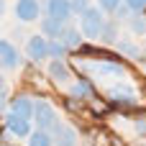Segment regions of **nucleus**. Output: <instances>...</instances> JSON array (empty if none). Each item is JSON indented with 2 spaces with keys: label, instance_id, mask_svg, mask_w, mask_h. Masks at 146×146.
<instances>
[{
  "label": "nucleus",
  "instance_id": "nucleus-1",
  "mask_svg": "<svg viewBox=\"0 0 146 146\" xmlns=\"http://www.w3.org/2000/svg\"><path fill=\"white\" fill-rule=\"evenodd\" d=\"M80 26H82V36H87V38H100L103 26H105L103 10L95 8V5H87V8L80 13Z\"/></svg>",
  "mask_w": 146,
  "mask_h": 146
},
{
  "label": "nucleus",
  "instance_id": "nucleus-2",
  "mask_svg": "<svg viewBox=\"0 0 146 146\" xmlns=\"http://www.w3.org/2000/svg\"><path fill=\"white\" fill-rule=\"evenodd\" d=\"M31 121H36V128L46 131L56 123V110L51 108V103L46 100H33V113H31Z\"/></svg>",
  "mask_w": 146,
  "mask_h": 146
},
{
  "label": "nucleus",
  "instance_id": "nucleus-3",
  "mask_svg": "<svg viewBox=\"0 0 146 146\" xmlns=\"http://www.w3.org/2000/svg\"><path fill=\"white\" fill-rule=\"evenodd\" d=\"M85 69L98 77V80H108V77H123L126 74V67L118 64V62H98V64H85Z\"/></svg>",
  "mask_w": 146,
  "mask_h": 146
},
{
  "label": "nucleus",
  "instance_id": "nucleus-4",
  "mask_svg": "<svg viewBox=\"0 0 146 146\" xmlns=\"http://www.w3.org/2000/svg\"><path fill=\"white\" fill-rule=\"evenodd\" d=\"M51 144L54 146H77V131L62 123L51 126Z\"/></svg>",
  "mask_w": 146,
  "mask_h": 146
},
{
  "label": "nucleus",
  "instance_id": "nucleus-5",
  "mask_svg": "<svg viewBox=\"0 0 146 146\" xmlns=\"http://www.w3.org/2000/svg\"><path fill=\"white\" fill-rule=\"evenodd\" d=\"M38 13H41L38 0H18V3H15V18H18L21 23H31V21H36Z\"/></svg>",
  "mask_w": 146,
  "mask_h": 146
},
{
  "label": "nucleus",
  "instance_id": "nucleus-6",
  "mask_svg": "<svg viewBox=\"0 0 146 146\" xmlns=\"http://www.w3.org/2000/svg\"><path fill=\"white\" fill-rule=\"evenodd\" d=\"M26 54H28V59H33V62L46 59V56H49V41H46V36H31L28 44H26Z\"/></svg>",
  "mask_w": 146,
  "mask_h": 146
},
{
  "label": "nucleus",
  "instance_id": "nucleus-7",
  "mask_svg": "<svg viewBox=\"0 0 146 146\" xmlns=\"http://www.w3.org/2000/svg\"><path fill=\"white\" fill-rule=\"evenodd\" d=\"M18 64H21V54H18V49H15L10 41L0 38V67H5V69H15Z\"/></svg>",
  "mask_w": 146,
  "mask_h": 146
},
{
  "label": "nucleus",
  "instance_id": "nucleus-8",
  "mask_svg": "<svg viewBox=\"0 0 146 146\" xmlns=\"http://www.w3.org/2000/svg\"><path fill=\"white\" fill-rule=\"evenodd\" d=\"M5 126L13 136H28L31 133V121L23 118V115H15V113H8L5 115Z\"/></svg>",
  "mask_w": 146,
  "mask_h": 146
},
{
  "label": "nucleus",
  "instance_id": "nucleus-9",
  "mask_svg": "<svg viewBox=\"0 0 146 146\" xmlns=\"http://www.w3.org/2000/svg\"><path fill=\"white\" fill-rule=\"evenodd\" d=\"M46 13L49 18H56V21H69L72 15V8H69V0H46Z\"/></svg>",
  "mask_w": 146,
  "mask_h": 146
},
{
  "label": "nucleus",
  "instance_id": "nucleus-10",
  "mask_svg": "<svg viewBox=\"0 0 146 146\" xmlns=\"http://www.w3.org/2000/svg\"><path fill=\"white\" fill-rule=\"evenodd\" d=\"M108 98L115 100V103H121V105H133V103H136V92H133L131 87H123V85L110 87V90H108Z\"/></svg>",
  "mask_w": 146,
  "mask_h": 146
},
{
  "label": "nucleus",
  "instance_id": "nucleus-11",
  "mask_svg": "<svg viewBox=\"0 0 146 146\" xmlns=\"http://www.w3.org/2000/svg\"><path fill=\"white\" fill-rule=\"evenodd\" d=\"M10 113L23 115V118H28V121H31V113H33V100H31L28 95H18V98H13V100H10Z\"/></svg>",
  "mask_w": 146,
  "mask_h": 146
},
{
  "label": "nucleus",
  "instance_id": "nucleus-12",
  "mask_svg": "<svg viewBox=\"0 0 146 146\" xmlns=\"http://www.w3.org/2000/svg\"><path fill=\"white\" fill-rule=\"evenodd\" d=\"M59 41L67 46V49H77L82 44V31H77L74 26H64L62 33H59Z\"/></svg>",
  "mask_w": 146,
  "mask_h": 146
},
{
  "label": "nucleus",
  "instance_id": "nucleus-13",
  "mask_svg": "<svg viewBox=\"0 0 146 146\" xmlns=\"http://www.w3.org/2000/svg\"><path fill=\"white\" fill-rule=\"evenodd\" d=\"M49 74H51L56 82H69V69H67V64H64L62 59L49 62Z\"/></svg>",
  "mask_w": 146,
  "mask_h": 146
},
{
  "label": "nucleus",
  "instance_id": "nucleus-14",
  "mask_svg": "<svg viewBox=\"0 0 146 146\" xmlns=\"http://www.w3.org/2000/svg\"><path fill=\"white\" fill-rule=\"evenodd\" d=\"M62 28H64V23L56 21V18H46V21H41V31H44V36H49V38H59Z\"/></svg>",
  "mask_w": 146,
  "mask_h": 146
},
{
  "label": "nucleus",
  "instance_id": "nucleus-15",
  "mask_svg": "<svg viewBox=\"0 0 146 146\" xmlns=\"http://www.w3.org/2000/svg\"><path fill=\"white\" fill-rule=\"evenodd\" d=\"M28 146H54V144H51V136L38 128L36 133H28Z\"/></svg>",
  "mask_w": 146,
  "mask_h": 146
},
{
  "label": "nucleus",
  "instance_id": "nucleus-16",
  "mask_svg": "<svg viewBox=\"0 0 146 146\" xmlns=\"http://www.w3.org/2000/svg\"><path fill=\"white\" fill-rule=\"evenodd\" d=\"M69 49L59 41V38H54V41H49V56H54V59H62L64 54H67Z\"/></svg>",
  "mask_w": 146,
  "mask_h": 146
},
{
  "label": "nucleus",
  "instance_id": "nucleus-17",
  "mask_svg": "<svg viewBox=\"0 0 146 146\" xmlns=\"http://www.w3.org/2000/svg\"><path fill=\"white\" fill-rule=\"evenodd\" d=\"M128 26H131L133 33H146V18H144V15H133V18H128Z\"/></svg>",
  "mask_w": 146,
  "mask_h": 146
},
{
  "label": "nucleus",
  "instance_id": "nucleus-18",
  "mask_svg": "<svg viewBox=\"0 0 146 146\" xmlns=\"http://www.w3.org/2000/svg\"><path fill=\"white\" fill-rule=\"evenodd\" d=\"M72 95H74V98H85V95H90V85H87V82H77V85H72Z\"/></svg>",
  "mask_w": 146,
  "mask_h": 146
},
{
  "label": "nucleus",
  "instance_id": "nucleus-19",
  "mask_svg": "<svg viewBox=\"0 0 146 146\" xmlns=\"http://www.w3.org/2000/svg\"><path fill=\"white\" fill-rule=\"evenodd\" d=\"M123 0H98V8L100 10H108V13H115V8L121 5Z\"/></svg>",
  "mask_w": 146,
  "mask_h": 146
},
{
  "label": "nucleus",
  "instance_id": "nucleus-20",
  "mask_svg": "<svg viewBox=\"0 0 146 146\" xmlns=\"http://www.w3.org/2000/svg\"><path fill=\"white\" fill-rule=\"evenodd\" d=\"M100 36H103V38H105L108 44H113V41H118V38H115V26H113V23H108V26H103V33H100Z\"/></svg>",
  "mask_w": 146,
  "mask_h": 146
},
{
  "label": "nucleus",
  "instance_id": "nucleus-21",
  "mask_svg": "<svg viewBox=\"0 0 146 146\" xmlns=\"http://www.w3.org/2000/svg\"><path fill=\"white\" fill-rule=\"evenodd\" d=\"M123 3H126V8H128V10H133V13L146 10V0H123Z\"/></svg>",
  "mask_w": 146,
  "mask_h": 146
},
{
  "label": "nucleus",
  "instance_id": "nucleus-22",
  "mask_svg": "<svg viewBox=\"0 0 146 146\" xmlns=\"http://www.w3.org/2000/svg\"><path fill=\"white\" fill-rule=\"evenodd\" d=\"M87 5H90V0H69V8H72V13H82Z\"/></svg>",
  "mask_w": 146,
  "mask_h": 146
},
{
  "label": "nucleus",
  "instance_id": "nucleus-23",
  "mask_svg": "<svg viewBox=\"0 0 146 146\" xmlns=\"http://www.w3.org/2000/svg\"><path fill=\"white\" fill-rule=\"evenodd\" d=\"M136 131H141V133H146V121H139V123H136Z\"/></svg>",
  "mask_w": 146,
  "mask_h": 146
},
{
  "label": "nucleus",
  "instance_id": "nucleus-24",
  "mask_svg": "<svg viewBox=\"0 0 146 146\" xmlns=\"http://www.w3.org/2000/svg\"><path fill=\"white\" fill-rule=\"evenodd\" d=\"M0 95H5V80H3V74H0Z\"/></svg>",
  "mask_w": 146,
  "mask_h": 146
},
{
  "label": "nucleus",
  "instance_id": "nucleus-25",
  "mask_svg": "<svg viewBox=\"0 0 146 146\" xmlns=\"http://www.w3.org/2000/svg\"><path fill=\"white\" fill-rule=\"evenodd\" d=\"M5 113V100H3V95H0V115Z\"/></svg>",
  "mask_w": 146,
  "mask_h": 146
},
{
  "label": "nucleus",
  "instance_id": "nucleus-26",
  "mask_svg": "<svg viewBox=\"0 0 146 146\" xmlns=\"http://www.w3.org/2000/svg\"><path fill=\"white\" fill-rule=\"evenodd\" d=\"M5 13V0H0V15Z\"/></svg>",
  "mask_w": 146,
  "mask_h": 146
}]
</instances>
